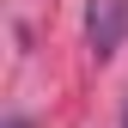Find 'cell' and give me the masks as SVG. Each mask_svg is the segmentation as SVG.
<instances>
[{
	"mask_svg": "<svg viewBox=\"0 0 128 128\" xmlns=\"http://www.w3.org/2000/svg\"><path fill=\"white\" fill-rule=\"evenodd\" d=\"M122 37H128V0H92L86 6V49L110 61L122 49Z\"/></svg>",
	"mask_w": 128,
	"mask_h": 128,
	"instance_id": "obj_1",
	"label": "cell"
},
{
	"mask_svg": "<svg viewBox=\"0 0 128 128\" xmlns=\"http://www.w3.org/2000/svg\"><path fill=\"white\" fill-rule=\"evenodd\" d=\"M6 128H30V122H24V116H6Z\"/></svg>",
	"mask_w": 128,
	"mask_h": 128,
	"instance_id": "obj_2",
	"label": "cell"
},
{
	"mask_svg": "<svg viewBox=\"0 0 128 128\" xmlns=\"http://www.w3.org/2000/svg\"><path fill=\"white\" fill-rule=\"evenodd\" d=\"M122 128H128V110H122Z\"/></svg>",
	"mask_w": 128,
	"mask_h": 128,
	"instance_id": "obj_3",
	"label": "cell"
}]
</instances>
